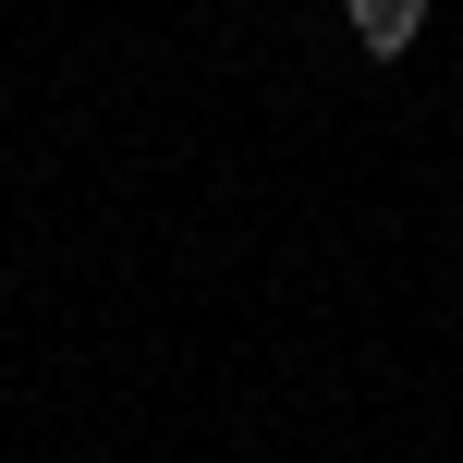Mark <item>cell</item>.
<instances>
[{
	"label": "cell",
	"instance_id": "obj_1",
	"mask_svg": "<svg viewBox=\"0 0 463 463\" xmlns=\"http://www.w3.org/2000/svg\"><path fill=\"white\" fill-rule=\"evenodd\" d=\"M342 24L378 49V61H402V49H415V24H427V0H342Z\"/></svg>",
	"mask_w": 463,
	"mask_h": 463
}]
</instances>
